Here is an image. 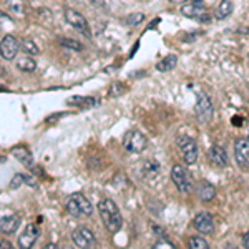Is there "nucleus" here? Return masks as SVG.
<instances>
[{"label": "nucleus", "mask_w": 249, "mask_h": 249, "mask_svg": "<svg viewBox=\"0 0 249 249\" xmlns=\"http://www.w3.org/2000/svg\"><path fill=\"white\" fill-rule=\"evenodd\" d=\"M98 213L108 232H118L123 226V218L113 199L105 198L98 203Z\"/></svg>", "instance_id": "nucleus-1"}, {"label": "nucleus", "mask_w": 249, "mask_h": 249, "mask_svg": "<svg viewBox=\"0 0 249 249\" xmlns=\"http://www.w3.org/2000/svg\"><path fill=\"white\" fill-rule=\"evenodd\" d=\"M67 211L68 214L75 216V218H85V216H91L93 213V204L87 196H83L82 193H75L68 198L67 201Z\"/></svg>", "instance_id": "nucleus-2"}, {"label": "nucleus", "mask_w": 249, "mask_h": 249, "mask_svg": "<svg viewBox=\"0 0 249 249\" xmlns=\"http://www.w3.org/2000/svg\"><path fill=\"white\" fill-rule=\"evenodd\" d=\"M171 181L175 183L176 190L183 195H190L195 190V183H193L191 173L181 164H175L171 170Z\"/></svg>", "instance_id": "nucleus-3"}, {"label": "nucleus", "mask_w": 249, "mask_h": 249, "mask_svg": "<svg viewBox=\"0 0 249 249\" xmlns=\"http://www.w3.org/2000/svg\"><path fill=\"white\" fill-rule=\"evenodd\" d=\"M123 146L130 153H143L148 146V140L140 130H130L123 136Z\"/></svg>", "instance_id": "nucleus-4"}, {"label": "nucleus", "mask_w": 249, "mask_h": 249, "mask_svg": "<svg viewBox=\"0 0 249 249\" xmlns=\"http://www.w3.org/2000/svg\"><path fill=\"white\" fill-rule=\"evenodd\" d=\"M213 113H214V108H213V103L210 100V96L203 91H199L198 96H196V103H195V115L198 118L199 123H210L213 118Z\"/></svg>", "instance_id": "nucleus-5"}, {"label": "nucleus", "mask_w": 249, "mask_h": 249, "mask_svg": "<svg viewBox=\"0 0 249 249\" xmlns=\"http://www.w3.org/2000/svg\"><path fill=\"white\" fill-rule=\"evenodd\" d=\"M179 10H181V14L188 18H196L203 23L210 22V15H208L204 0H191L190 3H184Z\"/></svg>", "instance_id": "nucleus-6"}, {"label": "nucleus", "mask_w": 249, "mask_h": 249, "mask_svg": "<svg viewBox=\"0 0 249 249\" xmlns=\"http://www.w3.org/2000/svg\"><path fill=\"white\" fill-rule=\"evenodd\" d=\"M178 146L183 153L184 161H186L188 164H195L196 161H198L199 150H198V144H196L195 138L186 136V135L178 136Z\"/></svg>", "instance_id": "nucleus-7"}, {"label": "nucleus", "mask_w": 249, "mask_h": 249, "mask_svg": "<svg viewBox=\"0 0 249 249\" xmlns=\"http://www.w3.org/2000/svg\"><path fill=\"white\" fill-rule=\"evenodd\" d=\"M234 160L241 170L249 173V138H238L234 142Z\"/></svg>", "instance_id": "nucleus-8"}, {"label": "nucleus", "mask_w": 249, "mask_h": 249, "mask_svg": "<svg viewBox=\"0 0 249 249\" xmlns=\"http://www.w3.org/2000/svg\"><path fill=\"white\" fill-rule=\"evenodd\" d=\"M65 20L68 22V25L70 27H73L77 32H80V34H83L85 37L90 38V27H88L87 18L83 17L80 12L73 10V9H67L65 10Z\"/></svg>", "instance_id": "nucleus-9"}, {"label": "nucleus", "mask_w": 249, "mask_h": 249, "mask_svg": "<svg viewBox=\"0 0 249 249\" xmlns=\"http://www.w3.org/2000/svg\"><path fill=\"white\" fill-rule=\"evenodd\" d=\"M71 239H73V244L77 248L87 249V248H93L96 244V238L93 234V231L88 230V228H78L71 232Z\"/></svg>", "instance_id": "nucleus-10"}, {"label": "nucleus", "mask_w": 249, "mask_h": 249, "mask_svg": "<svg viewBox=\"0 0 249 249\" xmlns=\"http://www.w3.org/2000/svg\"><path fill=\"white\" fill-rule=\"evenodd\" d=\"M38 236H40V230H38L37 224H34V223H32V224H27L25 230H23V232L18 236V241H17L18 248L30 249L35 243H37Z\"/></svg>", "instance_id": "nucleus-11"}, {"label": "nucleus", "mask_w": 249, "mask_h": 249, "mask_svg": "<svg viewBox=\"0 0 249 249\" xmlns=\"http://www.w3.org/2000/svg\"><path fill=\"white\" fill-rule=\"evenodd\" d=\"M193 226L201 234H213L214 232V221L210 213H198L193 218Z\"/></svg>", "instance_id": "nucleus-12"}, {"label": "nucleus", "mask_w": 249, "mask_h": 249, "mask_svg": "<svg viewBox=\"0 0 249 249\" xmlns=\"http://www.w3.org/2000/svg\"><path fill=\"white\" fill-rule=\"evenodd\" d=\"M18 42L17 38H14L12 35H5L0 42V53H2V58L10 62L17 57V52H18Z\"/></svg>", "instance_id": "nucleus-13"}, {"label": "nucleus", "mask_w": 249, "mask_h": 249, "mask_svg": "<svg viewBox=\"0 0 249 249\" xmlns=\"http://www.w3.org/2000/svg\"><path fill=\"white\" fill-rule=\"evenodd\" d=\"M208 158H210V161L216 168H226L230 164V158H228L226 150L223 146H219V144H213L210 151H208Z\"/></svg>", "instance_id": "nucleus-14"}, {"label": "nucleus", "mask_w": 249, "mask_h": 249, "mask_svg": "<svg viewBox=\"0 0 249 249\" xmlns=\"http://www.w3.org/2000/svg\"><path fill=\"white\" fill-rule=\"evenodd\" d=\"M12 155H14L15 158H17L18 161L22 163L25 168H29V170H32V171L35 170L34 155H32L30 151H29V148H25V146H15V148H12Z\"/></svg>", "instance_id": "nucleus-15"}, {"label": "nucleus", "mask_w": 249, "mask_h": 249, "mask_svg": "<svg viewBox=\"0 0 249 249\" xmlns=\"http://www.w3.org/2000/svg\"><path fill=\"white\" fill-rule=\"evenodd\" d=\"M18 224H20L18 214L2 216V219H0V231H2V234H12V232L17 231Z\"/></svg>", "instance_id": "nucleus-16"}, {"label": "nucleus", "mask_w": 249, "mask_h": 249, "mask_svg": "<svg viewBox=\"0 0 249 249\" xmlns=\"http://www.w3.org/2000/svg\"><path fill=\"white\" fill-rule=\"evenodd\" d=\"M196 191H198V196L203 203H210L216 198V188L213 186L210 181H206V179L199 183V186Z\"/></svg>", "instance_id": "nucleus-17"}, {"label": "nucleus", "mask_w": 249, "mask_h": 249, "mask_svg": "<svg viewBox=\"0 0 249 249\" xmlns=\"http://www.w3.org/2000/svg\"><path fill=\"white\" fill-rule=\"evenodd\" d=\"M68 105L71 107H80V108H91V107H98L100 102L93 96H80V95H75L71 98H68Z\"/></svg>", "instance_id": "nucleus-18"}, {"label": "nucleus", "mask_w": 249, "mask_h": 249, "mask_svg": "<svg viewBox=\"0 0 249 249\" xmlns=\"http://www.w3.org/2000/svg\"><path fill=\"white\" fill-rule=\"evenodd\" d=\"M232 9H234V7H232V3L230 2V0H223V2H219V5L216 7L214 17L218 18V20L228 18L232 14Z\"/></svg>", "instance_id": "nucleus-19"}, {"label": "nucleus", "mask_w": 249, "mask_h": 249, "mask_svg": "<svg viewBox=\"0 0 249 249\" xmlns=\"http://www.w3.org/2000/svg\"><path fill=\"white\" fill-rule=\"evenodd\" d=\"M176 62H178V57H176V55H168V57H164L161 62L156 63V70L158 71H170L176 67Z\"/></svg>", "instance_id": "nucleus-20"}, {"label": "nucleus", "mask_w": 249, "mask_h": 249, "mask_svg": "<svg viewBox=\"0 0 249 249\" xmlns=\"http://www.w3.org/2000/svg\"><path fill=\"white\" fill-rule=\"evenodd\" d=\"M17 68L20 71H29L30 73V71H34L35 68H37V62L30 57H23L17 62Z\"/></svg>", "instance_id": "nucleus-21"}, {"label": "nucleus", "mask_w": 249, "mask_h": 249, "mask_svg": "<svg viewBox=\"0 0 249 249\" xmlns=\"http://www.w3.org/2000/svg\"><path fill=\"white\" fill-rule=\"evenodd\" d=\"M20 48H22L27 55H32V57L40 53V48L37 47V43L32 42V40H22V42H20Z\"/></svg>", "instance_id": "nucleus-22"}, {"label": "nucleus", "mask_w": 249, "mask_h": 249, "mask_svg": "<svg viewBox=\"0 0 249 249\" xmlns=\"http://www.w3.org/2000/svg\"><path fill=\"white\" fill-rule=\"evenodd\" d=\"M60 45H63L68 50H75V52H82L83 50V45L78 42V40H73V38H60Z\"/></svg>", "instance_id": "nucleus-23"}, {"label": "nucleus", "mask_w": 249, "mask_h": 249, "mask_svg": "<svg viewBox=\"0 0 249 249\" xmlns=\"http://www.w3.org/2000/svg\"><path fill=\"white\" fill-rule=\"evenodd\" d=\"M188 246L193 248V249H208V248H210V244H208V241H206V239L195 236V238H190V239H188Z\"/></svg>", "instance_id": "nucleus-24"}, {"label": "nucleus", "mask_w": 249, "mask_h": 249, "mask_svg": "<svg viewBox=\"0 0 249 249\" xmlns=\"http://www.w3.org/2000/svg\"><path fill=\"white\" fill-rule=\"evenodd\" d=\"M143 173H144L146 176H155L156 173H158V163H155V161H146V163H144Z\"/></svg>", "instance_id": "nucleus-25"}, {"label": "nucleus", "mask_w": 249, "mask_h": 249, "mask_svg": "<svg viewBox=\"0 0 249 249\" xmlns=\"http://www.w3.org/2000/svg\"><path fill=\"white\" fill-rule=\"evenodd\" d=\"M23 183H25V175H15L14 178H12L9 188H10V190H17V188L22 186Z\"/></svg>", "instance_id": "nucleus-26"}, {"label": "nucleus", "mask_w": 249, "mask_h": 249, "mask_svg": "<svg viewBox=\"0 0 249 249\" xmlns=\"http://www.w3.org/2000/svg\"><path fill=\"white\" fill-rule=\"evenodd\" d=\"M124 91H126V88H124V85L123 83H113V85H111V88H110V96H118V95H122V93H124Z\"/></svg>", "instance_id": "nucleus-27"}, {"label": "nucleus", "mask_w": 249, "mask_h": 249, "mask_svg": "<svg viewBox=\"0 0 249 249\" xmlns=\"http://www.w3.org/2000/svg\"><path fill=\"white\" fill-rule=\"evenodd\" d=\"M143 18H144L143 14H131V15H128V17H126V23H128V25H131V27H136Z\"/></svg>", "instance_id": "nucleus-28"}, {"label": "nucleus", "mask_w": 249, "mask_h": 249, "mask_svg": "<svg viewBox=\"0 0 249 249\" xmlns=\"http://www.w3.org/2000/svg\"><path fill=\"white\" fill-rule=\"evenodd\" d=\"M155 248H160V249L168 248V249H171V248H175V244L170 243V241H166V239H161V241H156V243H155Z\"/></svg>", "instance_id": "nucleus-29"}, {"label": "nucleus", "mask_w": 249, "mask_h": 249, "mask_svg": "<svg viewBox=\"0 0 249 249\" xmlns=\"http://www.w3.org/2000/svg\"><path fill=\"white\" fill-rule=\"evenodd\" d=\"M63 115H67V113H55L53 116H50V118H47V123H52V122H55V120H58L60 116H63Z\"/></svg>", "instance_id": "nucleus-30"}, {"label": "nucleus", "mask_w": 249, "mask_h": 249, "mask_svg": "<svg viewBox=\"0 0 249 249\" xmlns=\"http://www.w3.org/2000/svg\"><path fill=\"white\" fill-rule=\"evenodd\" d=\"M188 0H170V3H173V5H184Z\"/></svg>", "instance_id": "nucleus-31"}, {"label": "nucleus", "mask_w": 249, "mask_h": 249, "mask_svg": "<svg viewBox=\"0 0 249 249\" xmlns=\"http://www.w3.org/2000/svg\"><path fill=\"white\" fill-rule=\"evenodd\" d=\"M25 183L29 184V186H35V179L30 178V176H27V175H25Z\"/></svg>", "instance_id": "nucleus-32"}, {"label": "nucleus", "mask_w": 249, "mask_h": 249, "mask_svg": "<svg viewBox=\"0 0 249 249\" xmlns=\"http://www.w3.org/2000/svg\"><path fill=\"white\" fill-rule=\"evenodd\" d=\"M243 244L246 248H249V231L246 232V234H244V238H243Z\"/></svg>", "instance_id": "nucleus-33"}, {"label": "nucleus", "mask_w": 249, "mask_h": 249, "mask_svg": "<svg viewBox=\"0 0 249 249\" xmlns=\"http://www.w3.org/2000/svg\"><path fill=\"white\" fill-rule=\"evenodd\" d=\"M2 248H3V249H7V248H10V244H9V243H5V241H2Z\"/></svg>", "instance_id": "nucleus-34"}, {"label": "nucleus", "mask_w": 249, "mask_h": 249, "mask_svg": "<svg viewBox=\"0 0 249 249\" xmlns=\"http://www.w3.org/2000/svg\"><path fill=\"white\" fill-rule=\"evenodd\" d=\"M248 136H249V124H248Z\"/></svg>", "instance_id": "nucleus-35"}]
</instances>
